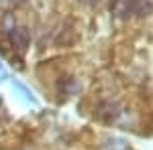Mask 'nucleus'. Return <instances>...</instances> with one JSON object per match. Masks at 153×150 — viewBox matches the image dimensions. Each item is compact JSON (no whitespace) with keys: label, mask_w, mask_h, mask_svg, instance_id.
Wrapping results in <instances>:
<instances>
[{"label":"nucleus","mask_w":153,"mask_h":150,"mask_svg":"<svg viewBox=\"0 0 153 150\" xmlns=\"http://www.w3.org/2000/svg\"><path fill=\"white\" fill-rule=\"evenodd\" d=\"M10 41L19 51H25L29 47V31L27 29H10Z\"/></svg>","instance_id":"obj_1"},{"label":"nucleus","mask_w":153,"mask_h":150,"mask_svg":"<svg viewBox=\"0 0 153 150\" xmlns=\"http://www.w3.org/2000/svg\"><path fill=\"white\" fill-rule=\"evenodd\" d=\"M153 10V4L149 0H129L127 2V12L131 14H149Z\"/></svg>","instance_id":"obj_2"},{"label":"nucleus","mask_w":153,"mask_h":150,"mask_svg":"<svg viewBox=\"0 0 153 150\" xmlns=\"http://www.w3.org/2000/svg\"><path fill=\"white\" fill-rule=\"evenodd\" d=\"M12 85H14V87H16V89H19V91L23 93L25 97H27V100H29V102H33V104H35V95H33V91H29V89H27V85H23V83H21V81H12Z\"/></svg>","instance_id":"obj_3"},{"label":"nucleus","mask_w":153,"mask_h":150,"mask_svg":"<svg viewBox=\"0 0 153 150\" xmlns=\"http://www.w3.org/2000/svg\"><path fill=\"white\" fill-rule=\"evenodd\" d=\"M0 77H2V79L6 77V71H4V67H2V65H0Z\"/></svg>","instance_id":"obj_4"},{"label":"nucleus","mask_w":153,"mask_h":150,"mask_svg":"<svg viewBox=\"0 0 153 150\" xmlns=\"http://www.w3.org/2000/svg\"><path fill=\"white\" fill-rule=\"evenodd\" d=\"M12 2H16V4H19V2H23V0H12Z\"/></svg>","instance_id":"obj_5"}]
</instances>
